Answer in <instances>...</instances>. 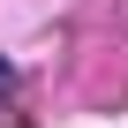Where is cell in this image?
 I'll list each match as a JSON object with an SVG mask.
<instances>
[{"instance_id":"cell-1","label":"cell","mask_w":128,"mask_h":128,"mask_svg":"<svg viewBox=\"0 0 128 128\" xmlns=\"http://www.w3.org/2000/svg\"><path fill=\"white\" fill-rule=\"evenodd\" d=\"M8 83H15V76H8V68H0V90H8Z\"/></svg>"}]
</instances>
